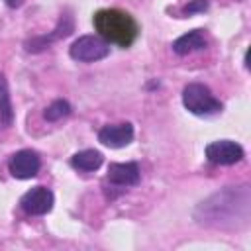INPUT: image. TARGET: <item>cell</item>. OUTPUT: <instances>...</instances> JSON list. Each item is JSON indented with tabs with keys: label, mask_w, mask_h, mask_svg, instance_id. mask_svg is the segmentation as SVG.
<instances>
[{
	"label": "cell",
	"mask_w": 251,
	"mask_h": 251,
	"mask_svg": "<svg viewBox=\"0 0 251 251\" xmlns=\"http://www.w3.org/2000/svg\"><path fill=\"white\" fill-rule=\"evenodd\" d=\"M206 157L214 165H235L243 159V147L229 139H218L206 145Z\"/></svg>",
	"instance_id": "5"
},
{
	"label": "cell",
	"mask_w": 251,
	"mask_h": 251,
	"mask_svg": "<svg viewBox=\"0 0 251 251\" xmlns=\"http://www.w3.org/2000/svg\"><path fill=\"white\" fill-rule=\"evenodd\" d=\"M206 8H208V2H206V0H192V2L184 8V14L190 16V14H196V12H204Z\"/></svg>",
	"instance_id": "15"
},
{
	"label": "cell",
	"mask_w": 251,
	"mask_h": 251,
	"mask_svg": "<svg viewBox=\"0 0 251 251\" xmlns=\"http://www.w3.org/2000/svg\"><path fill=\"white\" fill-rule=\"evenodd\" d=\"M20 204L27 214L43 216V214L51 212V208H53V192L45 186H35L22 196Z\"/></svg>",
	"instance_id": "7"
},
{
	"label": "cell",
	"mask_w": 251,
	"mask_h": 251,
	"mask_svg": "<svg viewBox=\"0 0 251 251\" xmlns=\"http://www.w3.org/2000/svg\"><path fill=\"white\" fill-rule=\"evenodd\" d=\"M108 53H110V43L104 41L100 35H82L76 41H73V45L69 47V55L80 63L100 61L108 57Z\"/></svg>",
	"instance_id": "4"
},
{
	"label": "cell",
	"mask_w": 251,
	"mask_h": 251,
	"mask_svg": "<svg viewBox=\"0 0 251 251\" xmlns=\"http://www.w3.org/2000/svg\"><path fill=\"white\" fill-rule=\"evenodd\" d=\"M73 27H75V25H73V18H71L69 14H65V16H61L57 27H55L49 35H41V37L29 39V41L25 43V49L31 51V53H39V51L47 49L53 41H57V39H61V37H67V35L73 31Z\"/></svg>",
	"instance_id": "9"
},
{
	"label": "cell",
	"mask_w": 251,
	"mask_h": 251,
	"mask_svg": "<svg viewBox=\"0 0 251 251\" xmlns=\"http://www.w3.org/2000/svg\"><path fill=\"white\" fill-rule=\"evenodd\" d=\"M182 104L188 112L196 116H214L222 112V102L210 92L208 86L200 82H190L182 90Z\"/></svg>",
	"instance_id": "3"
},
{
	"label": "cell",
	"mask_w": 251,
	"mask_h": 251,
	"mask_svg": "<svg viewBox=\"0 0 251 251\" xmlns=\"http://www.w3.org/2000/svg\"><path fill=\"white\" fill-rule=\"evenodd\" d=\"M251 218V190L243 186H226L194 210V220L206 227L216 229H239L249 224Z\"/></svg>",
	"instance_id": "1"
},
{
	"label": "cell",
	"mask_w": 251,
	"mask_h": 251,
	"mask_svg": "<svg viewBox=\"0 0 251 251\" xmlns=\"http://www.w3.org/2000/svg\"><path fill=\"white\" fill-rule=\"evenodd\" d=\"M204 47H206V37H204L202 29H192L173 41V51L176 55H188V53L204 49Z\"/></svg>",
	"instance_id": "11"
},
{
	"label": "cell",
	"mask_w": 251,
	"mask_h": 251,
	"mask_svg": "<svg viewBox=\"0 0 251 251\" xmlns=\"http://www.w3.org/2000/svg\"><path fill=\"white\" fill-rule=\"evenodd\" d=\"M108 180L118 186H133L139 182L137 163H112L108 167Z\"/></svg>",
	"instance_id": "10"
},
{
	"label": "cell",
	"mask_w": 251,
	"mask_h": 251,
	"mask_svg": "<svg viewBox=\"0 0 251 251\" xmlns=\"http://www.w3.org/2000/svg\"><path fill=\"white\" fill-rule=\"evenodd\" d=\"M92 24L104 41L116 43L120 47H129L137 39V33H139V25L135 18L129 12L120 10V8L98 10L92 18Z\"/></svg>",
	"instance_id": "2"
},
{
	"label": "cell",
	"mask_w": 251,
	"mask_h": 251,
	"mask_svg": "<svg viewBox=\"0 0 251 251\" xmlns=\"http://www.w3.org/2000/svg\"><path fill=\"white\" fill-rule=\"evenodd\" d=\"M14 122V110L10 102V92H8V82L4 75L0 73V127H10Z\"/></svg>",
	"instance_id": "13"
},
{
	"label": "cell",
	"mask_w": 251,
	"mask_h": 251,
	"mask_svg": "<svg viewBox=\"0 0 251 251\" xmlns=\"http://www.w3.org/2000/svg\"><path fill=\"white\" fill-rule=\"evenodd\" d=\"M104 157L100 151H94V149H84V151H78L71 157V165L78 171H84V173H90V171H96L100 165H102Z\"/></svg>",
	"instance_id": "12"
},
{
	"label": "cell",
	"mask_w": 251,
	"mask_h": 251,
	"mask_svg": "<svg viewBox=\"0 0 251 251\" xmlns=\"http://www.w3.org/2000/svg\"><path fill=\"white\" fill-rule=\"evenodd\" d=\"M39 167H41V159L35 151L31 149H22L18 153H14L8 161V169H10V175L14 178H31L39 173Z\"/></svg>",
	"instance_id": "6"
},
{
	"label": "cell",
	"mask_w": 251,
	"mask_h": 251,
	"mask_svg": "<svg viewBox=\"0 0 251 251\" xmlns=\"http://www.w3.org/2000/svg\"><path fill=\"white\" fill-rule=\"evenodd\" d=\"M69 114H71V104L67 100H55L45 108L43 116H45L47 122H57V120H61V118H65Z\"/></svg>",
	"instance_id": "14"
},
{
	"label": "cell",
	"mask_w": 251,
	"mask_h": 251,
	"mask_svg": "<svg viewBox=\"0 0 251 251\" xmlns=\"http://www.w3.org/2000/svg\"><path fill=\"white\" fill-rule=\"evenodd\" d=\"M22 2H24V0H6V4H8L10 8H20Z\"/></svg>",
	"instance_id": "16"
},
{
	"label": "cell",
	"mask_w": 251,
	"mask_h": 251,
	"mask_svg": "<svg viewBox=\"0 0 251 251\" xmlns=\"http://www.w3.org/2000/svg\"><path fill=\"white\" fill-rule=\"evenodd\" d=\"M131 139H133V126L129 122L104 126L98 131V141L102 145H106V147H112V149L126 147L127 143H131Z\"/></svg>",
	"instance_id": "8"
}]
</instances>
